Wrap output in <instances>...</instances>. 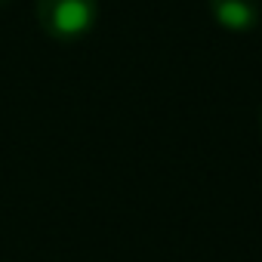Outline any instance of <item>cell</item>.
I'll list each match as a JSON object with an SVG mask.
<instances>
[{
  "label": "cell",
  "mask_w": 262,
  "mask_h": 262,
  "mask_svg": "<svg viewBox=\"0 0 262 262\" xmlns=\"http://www.w3.org/2000/svg\"><path fill=\"white\" fill-rule=\"evenodd\" d=\"M210 7V16L219 28L225 31H234V34H244L250 28L259 25V0H207Z\"/></svg>",
  "instance_id": "7a4b0ae2"
},
{
  "label": "cell",
  "mask_w": 262,
  "mask_h": 262,
  "mask_svg": "<svg viewBox=\"0 0 262 262\" xmlns=\"http://www.w3.org/2000/svg\"><path fill=\"white\" fill-rule=\"evenodd\" d=\"M4 4H10V0H0V7H4Z\"/></svg>",
  "instance_id": "277c9868"
},
{
  "label": "cell",
  "mask_w": 262,
  "mask_h": 262,
  "mask_svg": "<svg viewBox=\"0 0 262 262\" xmlns=\"http://www.w3.org/2000/svg\"><path fill=\"white\" fill-rule=\"evenodd\" d=\"M34 16L47 37L74 43L93 31L99 19V0H37Z\"/></svg>",
  "instance_id": "6da1fadb"
},
{
  "label": "cell",
  "mask_w": 262,
  "mask_h": 262,
  "mask_svg": "<svg viewBox=\"0 0 262 262\" xmlns=\"http://www.w3.org/2000/svg\"><path fill=\"white\" fill-rule=\"evenodd\" d=\"M259 126H262V111H259Z\"/></svg>",
  "instance_id": "3957f363"
}]
</instances>
